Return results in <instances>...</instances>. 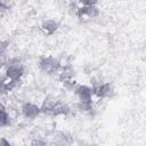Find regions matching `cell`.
I'll use <instances>...</instances> for the list:
<instances>
[{
    "mask_svg": "<svg viewBox=\"0 0 146 146\" xmlns=\"http://www.w3.org/2000/svg\"><path fill=\"white\" fill-rule=\"evenodd\" d=\"M99 15V10L97 8L96 1H82V6L76 9V16L82 19L84 16L89 18L97 17Z\"/></svg>",
    "mask_w": 146,
    "mask_h": 146,
    "instance_id": "cell-1",
    "label": "cell"
},
{
    "mask_svg": "<svg viewBox=\"0 0 146 146\" xmlns=\"http://www.w3.org/2000/svg\"><path fill=\"white\" fill-rule=\"evenodd\" d=\"M39 66L44 73L51 74V73H55L58 71V68L60 67V63L58 59H56L51 56H48V57H43L39 62Z\"/></svg>",
    "mask_w": 146,
    "mask_h": 146,
    "instance_id": "cell-2",
    "label": "cell"
},
{
    "mask_svg": "<svg viewBox=\"0 0 146 146\" xmlns=\"http://www.w3.org/2000/svg\"><path fill=\"white\" fill-rule=\"evenodd\" d=\"M91 92L92 95H96L99 98H107L111 97L113 94V88L112 86L106 82V83H95L94 87L91 88Z\"/></svg>",
    "mask_w": 146,
    "mask_h": 146,
    "instance_id": "cell-3",
    "label": "cell"
},
{
    "mask_svg": "<svg viewBox=\"0 0 146 146\" xmlns=\"http://www.w3.org/2000/svg\"><path fill=\"white\" fill-rule=\"evenodd\" d=\"M23 73H24L23 65L18 62H14V63L9 64L6 70V76L11 80H19L22 78Z\"/></svg>",
    "mask_w": 146,
    "mask_h": 146,
    "instance_id": "cell-4",
    "label": "cell"
},
{
    "mask_svg": "<svg viewBox=\"0 0 146 146\" xmlns=\"http://www.w3.org/2000/svg\"><path fill=\"white\" fill-rule=\"evenodd\" d=\"M74 92H75V95L79 97L80 102H83V103L91 102V96H92L91 88L81 84V86H78V87L74 89Z\"/></svg>",
    "mask_w": 146,
    "mask_h": 146,
    "instance_id": "cell-5",
    "label": "cell"
},
{
    "mask_svg": "<svg viewBox=\"0 0 146 146\" xmlns=\"http://www.w3.org/2000/svg\"><path fill=\"white\" fill-rule=\"evenodd\" d=\"M22 113L25 117L27 119H34L41 112H40V107L35 104H32V103H26L23 105L22 107Z\"/></svg>",
    "mask_w": 146,
    "mask_h": 146,
    "instance_id": "cell-6",
    "label": "cell"
},
{
    "mask_svg": "<svg viewBox=\"0 0 146 146\" xmlns=\"http://www.w3.org/2000/svg\"><path fill=\"white\" fill-rule=\"evenodd\" d=\"M18 82H21L19 80H11L7 76H3L0 79V94H7L9 91H11L13 89H15L18 86Z\"/></svg>",
    "mask_w": 146,
    "mask_h": 146,
    "instance_id": "cell-7",
    "label": "cell"
},
{
    "mask_svg": "<svg viewBox=\"0 0 146 146\" xmlns=\"http://www.w3.org/2000/svg\"><path fill=\"white\" fill-rule=\"evenodd\" d=\"M71 143V139L68 138V136L64 132H55L54 137H52V145L54 146H68Z\"/></svg>",
    "mask_w": 146,
    "mask_h": 146,
    "instance_id": "cell-8",
    "label": "cell"
},
{
    "mask_svg": "<svg viewBox=\"0 0 146 146\" xmlns=\"http://www.w3.org/2000/svg\"><path fill=\"white\" fill-rule=\"evenodd\" d=\"M59 100L55 99L54 97H47L46 100L42 103L41 107H40V112L41 113H44V114H50V112L52 111V108L58 104Z\"/></svg>",
    "mask_w": 146,
    "mask_h": 146,
    "instance_id": "cell-9",
    "label": "cell"
},
{
    "mask_svg": "<svg viewBox=\"0 0 146 146\" xmlns=\"http://www.w3.org/2000/svg\"><path fill=\"white\" fill-rule=\"evenodd\" d=\"M41 29H42V31L44 32V33H47V34H52V33H55L56 31H57V29H58V23L56 22V21H54V19H47V21H44L43 23H42V25H41Z\"/></svg>",
    "mask_w": 146,
    "mask_h": 146,
    "instance_id": "cell-10",
    "label": "cell"
},
{
    "mask_svg": "<svg viewBox=\"0 0 146 146\" xmlns=\"http://www.w3.org/2000/svg\"><path fill=\"white\" fill-rule=\"evenodd\" d=\"M68 113H70V108H68V106L65 105V104H63V103H60V102H58V104L52 108V111L50 112L49 115H51V116L67 115Z\"/></svg>",
    "mask_w": 146,
    "mask_h": 146,
    "instance_id": "cell-11",
    "label": "cell"
},
{
    "mask_svg": "<svg viewBox=\"0 0 146 146\" xmlns=\"http://www.w3.org/2000/svg\"><path fill=\"white\" fill-rule=\"evenodd\" d=\"M73 76H74V70H73L72 66L67 65V66H65V67L63 68L60 75H59V80H60L63 83H65V82L72 81V78H73Z\"/></svg>",
    "mask_w": 146,
    "mask_h": 146,
    "instance_id": "cell-12",
    "label": "cell"
},
{
    "mask_svg": "<svg viewBox=\"0 0 146 146\" xmlns=\"http://www.w3.org/2000/svg\"><path fill=\"white\" fill-rule=\"evenodd\" d=\"M78 108L80 111H83V112H91V110H92V103L91 102H88V103L80 102L78 104Z\"/></svg>",
    "mask_w": 146,
    "mask_h": 146,
    "instance_id": "cell-13",
    "label": "cell"
},
{
    "mask_svg": "<svg viewBox=\"0 0 146 146\" xmlns=\"http://www.w3.org/2000/svg\"><path fill=\"white\" fill-rule=\"evenodd\" d=\"M8 123V114L6 111H0V127H3Z\"/></svg>",
    "mask_w": 146,
    "mask_h": 146,
    "instance_id": "cell-14",
    "label": "cell"
},
{
    "mask_svg": "<svg viewBox=\"0 0 146 146\" xmlns=\"http://www.w3.org/2000/svg\"><path fill=\"white\" fill-rule=\"evenodd\" d=\"M31 146H46V141L41 138H35L32 140Z\"/></svg>",
    "mask_w": 146,
    "mask_h": 146,
    "instance_id": "cell-15",
    "label": "cell"
},
{
    "mask_svg": "<svg viewBox=\"0 0 146 146\" xmlns=\"http://www.w3.org/2000/svg\"><path fill=\"white\" fill-rule=\"evenodd\" d=\"M9 42L8 41H2L0 40V55H3V52L6 51V49L8 48Z\"/></svg>",
    "mask_w": 146,
    "mask_h": 146,
    "instance_id": "cell-16",
    "label": "cell"
},
{
    "mask_svg": "<svg viewBox=\"0 0 146 146\" xmlns=\"http://www.w3.org/2000/svg\"><path fill=\"white\" fill-rule=\"evenodd\" d=\"M0 146H10V143H9L5 137H2V138L0 139Z\"/></svg>",
    "mask_w": 146,
    "mask_h": 146,
    "instance_id": "cell-17",
    "label": "cell"
},
{
    "mask_svg": "<svg viewBox=\"0 0 146 146\" xmlns=\"http://www.w3.org/2000/svg\"><path fill=\"white\" fill-rule=\"evenodd\" d=\"M7 9H8V6H7L5 2L0 1V13H3V11H6Z\"/></svg>",
    "mask_w": 146,
    "mask_h": 146,
    "instance_id": "cell-18",
    "label": "cell"
},
{
    "mask_svg": "<svg viewBox=\"0 0 146 146\" xmlns=\"http://www.w3.org/2000/svg\"><path fill=\"white\" fill-rule=\"evenodd\" d=\"M6 64V57L3 55H0V68Z\"/></svg>",
    "mask_w": 146,
    "mask_h": 146,
    "instance_id": "cell-19",
    "label": "cell"
},
{
    "mask_svg": "<svg viewBox=\"0 0 146 146\" xmlns=\"http://www.w3.org/2000/svg\"><path fill=\"white\" fill-rule=\"evenodd\" d=\"M0 111H5V106L1 103H0Z\"/></svg>",
    "mask_w": 146,
    "mask_h": 146,
    "instance_id": "cell-20",
    "label": "cell"
}]
</instances>
